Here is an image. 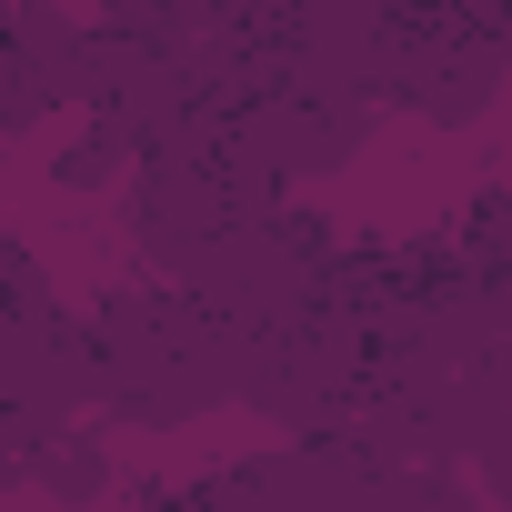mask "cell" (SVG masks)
<instances>
[{"mask_svg":"<svg viewBox=\"0 0 512 512\" xmlns=\"http://www.w3.org/2000/svg\"><path fill=\"white\" fill-rule=\"evenodd\" d=\"M0 11H11V0H0Z\"/></svg>","mask_w":512,"mask_h":512,"instance_id":"5","label":"cell"},{"mask_svg":"<svg viewBox=\"0 0 512 512\" xmlns=\"http://www.w3.org/2000/svg\"><path fill=\"white\" fill-rule=\"evenodd\" d=\"M432 512H472V502H462V482H452V492H442V502H432Z\"/></svg>","mask_w":512,"mask_h":512,"instance_id":"4","label":"cell"},{"mask_svg":"<svg viewBox=\"0 0 512 512\" xmlns=\"http://www.w3.org/2000/svg\"><path fill=\"white\" fill-rule=\"evenodd\" d=\"M31 482H41V492H61V502H91V492H111V462H101V442H91V432H71V422H61V432L31 452Z\"/></svg>","mask_w":512,"mask_h":512,"instance_id":"2","label":"cell"},{"mask_svg":"<svg viewBox=\"0 0 512 512\" xmlns=\"http://www.w3.org/2000/svg\"><path fill=\"white\" fill-rule=\"evenodd\" d=\"M81 332H91V402L141 432H171V422L231 402V382H241V312H221L181 282L101 292V312Z\"/></svg>","mask_w":512,"mask_h":512,"instance_id":"1","label":"cell"},{"mask_svg":"<svg viewBox=\"0 0 512 512\" xmlns=\"http://www.w3.org/2000/svg\"><path fill=\"white\" fill-rule=\"evenodd\" d=\"M31 302H51V272H41V251H31V241L0 231V312H31Z\"/></svg>","mask_w":512,"mask_h":512,"instance_id":"3","label":"cell"}]
</instances>
